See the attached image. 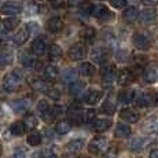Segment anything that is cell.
Listing matches in <instances>:
<instances>
[{"label":"cell","instance_id":"6da1fadb","mask_svg":"<svg viewBox=\"0 0 158 158\" xmlns=\"http://www.w3.org/2000/svg\"><path fill=\"white\" fill-rule=\"evenodd\" d=\"M21 81H22V73H21V70L15 69L13 73L6 74L4 80H3V88L7 92H15V91L19 89Z\"/></svg>","mask_w":158,"mask_h":158},{"label":"cell","instance_id":"7a4b0ae2","mask_svg":"<svg viewBox=\"0 0 158 158\" xmlns=\"http://www.w3.org/2000/svg\"><path fill=\"white\" fill-rule=\"evenodd\" d=\"M106 146H107V142L103 136H95L88 144V150H89L91 154H99L105 150Z\"/></svg>","mask_w":158,"mask_h":158},{"label":"cell","instance_id":"3957f363","mask_svg":"<svg viewBox=\"0 0 158 158\" xmlns=\"http://www.w3.org/2000/svg\"><path fill=\"white\" fill-rule=\"evenodd\" d=\"M109 59V52L105 47H95L91 51V60L96 65H103Z\"/></svg>","mask_w":158,"mask_h":158},{"label":"cell","instance_id":"277c9868","mask_svg":"<svg viewBox=\"0 0 158 158\" xmlns=\"http://www.w3.org/2000/svg\"><path fill=\"white\" fill-rule=\"evenodd\" d=\"M91 15H94L95 18H99V19H111L113 18V14L102 4H95V6H91Z\"/></svg>","mask_w":158,"mask_h":158},{"label":"cell","instance_id":"5b68a950","mask_svg":"<svg viewBox=\"0 0 158 158\" xmlns=\"http://www.w3.org/2000/svg\"><path fill=\"white\" fill-rule=\"evenodd\" d=\"M0 11H2V14L4 15H17L19 14L21 11H22V7H21L19 3L17 2H13V0H8V2L3 3L2 8H0Z\"/></svg>","mask_w":158,"mask_h":158},{"label":"cell","instance_id":"8992f818","mask_svg":"<svg viewBox=\"0 0 158 158\" xmlns=\"http://www.w3.org/2000/svg\"><path fill=\"white\" fill-rule=\"evenodd\" d=\"M85 55H87V48H85V45L81 43L72 45L70 50H69V56L73 60H81L85 58Z\"/></svg>","mask_w":158,"mask_h":158},{"label":"cell","instance_id":"52a82bcc","mask_svg":"<svg viewBox=\"0 0 158 158\" xmlns=\"http://www.w3.org/2000/svg\"><path fill=\"white\" fill-rule=\"evenodd\" d=\"M32 51L35 55H44L45 51H47V41H45L44 36H40V37H36L32 43Z\"/></svg>","mask_w":158,"mask_h":158},{"label":"cell","instance_id":"ba28073f","mask_svg":"<svg viewBox=\"0 0 158 158\" xmlns=\"http://www.w3.org/2000/svg\"><path fill=\"white\" fill-rule=\"evenodd\" d=\"M132 40H133V45H135L138 50L146 51L150 48V40H148L147 36L142 35V33H135Z\"/></svg>","mask_w":158,"mask_h":158},{"label":"cell","instance_id":"9c48e42d","mask_svg":"<svg viewBox=\"0 0 158 158\" xmlns=\"http://www.w3.org/2000/svg\"><path fill=\"white\" fill-rule=\"evenodd\" d=\"M115 77H117V83L120 85H128V84L133 81L135 76H133L132 70H129V69H121L118 72V74H115Z\"/></svg>","mask_w":158,"mask_h":158},{"label":"cell","instance_id":"30bf717a","mask_svg":"<svg viewBox=\"0 0 158 158\" xmlns=\"http://www.w3.org/2000/svg\"><path fill=\"white\" fill-rule=\"evenodd\" d=\"M115 73H117V70H115L114 65L105 66V68L102 69V78H103L105 85H110V84L113 83L115 78Z\"/></svg>","mask_w":158,"mask_h":158},{"label":"cell","instance_id":"8fae6325","mask_svg":"<svg viewBox=\"0 0 158 158\" xmlns=\"http://www.w3.org/2000/svg\"><path fill=\"white\" fill-rule=\"evenodd\" d=\"M120 117L123 118L124 121H127L128 124H135V123H138V120H139V114L129 107L123 109V110L120 111Z\"/></svg>","mask_w":158,"mask_h":158},{"label":"cell","instance_id":"7c38bea8","mask_svg":"<svg viewBox=\"0 0 158 158\" xmlns=\"http://www.w3.org/2000/svg\"><path fill=\"white\" fill-rule=\"evenodd\" d=\"M47 30L48 32H51V33H58V32H60L63 28V21L60 19L59 17H52V18H50V19L47 21Z\"/></svg>","mask_w":158,"mask_h":158},{"label":"cell","instance_id":"4fadbf2b","mask_svg":"<svg viewBox=\"0 0 158 158\" xmlns=\"http://www.w3.org/2000/svg\"><path fill=\"white\" fill-rule=\"evenodd\" d=\"M29 36H30V32H29V28L26 26V28H22V29H19L17 32V35L14 36V44H17V45H22V44H25L26 43V40L29 39Z\"/></svg>","mask_w":158,"mask_h":158},{"label":"cell","instance_id":"5bb4252c","mask_svg":"<svg viewBox=\"0 0 158 158\" xmlns=\"http://www.w3.org/2000/svg\"><path fill=\"white\" fill-rule=\"evenodd\" d=\"M111 125H113V121H111L110 118H99V120H96L95 124H94V129L101 133V132H106Z\"/></svg>","mask_w":158,"mask_h":158},{"label":"cell","instance_id":"9a60e30c","mask_svg":"<svg viewBox=\"0 0 158 158\" xmlns=\"http://www.w3.org/2000/svg\"><path fill=\"white\" fill-rule=\"evenodd\" d=\"M143 78L146 83H156L158 80V68L157 66H150L143 72Z\"/></svg>","mask_w":158,"mask_h":158},{"label":"cell","instance_id":"2e32d148","mask_svg":"<svg viewBox=\"0 0 158 158\" xmlns=\"http://www.w3.org/2000/svg\"><path fill=\"white\" fill-rule=\"evenodd\" d=\"M102 98V92L99 89H89L84 96V101H85L88 105H96Z\"/></svg>","mask_w":158,"mask_h":158},{"label":"cell","instance_id":"e0dca14e","mask_svg":"<svg viewBox=\"0 0 158 158\" xmlns=\"http://www.w3.org/2000/svg\"><path fill=\"white\" fill-rule=\"evenodd\" d=\"M83 147H84V139H81V138L73 139L72 142H69V143L66 144V150H68V153H70V154L78 153Z\"/></svg>","mask_w":158,"mask_h":158},{"label":"cell","instance_id":"ac0fdd59","mask_svg":"<svg viewBox=\"0 0 158 158\" xmlns=\"http://www.w3.org/2000/svg\"><path fill=\"white\" fill-rule=\"evenodd\" d=\"M138 17H139V13H138V8L136 7H127L125 10H124V13H123L124 21L128 22V23L135 22V21L138 19Z\"/></svg>","mask_w":158,"mask_h":158},{"label":"cell","instance_id":"d6986e66","mask_svg":"<svg viewBox=\"0 0 158 158\" xmlns=\"http://www.w3.org/2000/svg\"><path fill=\"white\" fill-rule=\"evenodd\" d=\"M131 135V128L128 124H117L114 131V136L118 139H125Z\"/></svg>","mask_w":158,"mask_h":158},{"label":"cell","instance_id":"ffe728a7","mask_svg":"<svg viewBox=\"0 0 158 158\" xmlns=\"http://www.w3.org/2000/svg\"><path fill=\"white\" fill-rule=\"evenodd\" d=\"M133 95H135V91L133 89H124L118 94V102L123 103V105H129L133 101Z\"/></svg>","mask_w":158,"mask_h":158},{"label":"cell","instance_id":"44dd1931","mask_svg":"<svg viewBox=\"0 0 158 158\" xmlns=\"http://www.w3.org/2000/svg\"><path fill=\"white\" fill-rule=\"evenodd\" d=\"M156 17H157L156 10H154V8H151V7L144 8V10L140 13V19L143 21L144 23H150V22H153V21L156 19Z\"/></svg>","mask_w":158,"mask_h":158},{"label":"cell","instance_id":"7402d4cb","mask_svg":"<svg viewBox=\"0 0 158 158\" xmlns=\"http://www.w3.org/2000/svg\"><path fill=\"white\" fill-rule=\"evenodd\" d=\"M80 37L83 39V40H85V41H92L94 39H95V36H96V32H95V29L94 28H91V26H85V28H83L80 30Z\"/></svg>","mask_w":158,"mask_h":158},{"label":"cell","instance_id":"603a6c76","mask_svg":"<svg viewBox=\"0 0 158 158\" xmlns=\"http://www.w3.org/2000/svg\"><path fill=\"white\" fill-rule=\"evenodd\" d=\"M81 113H83V111H81V109L78 107L77 105H72L68 110V117L70 118L72 121L77 123V121H81Z\"/></svg>","mask_w":158,"mask_h":158},{"label":"cell","instance_id":"cb8c5ba5","mask_svg":"<svg viewBox=\"0 0 158 158\" xmlns=\"http://www.w3.org/2000/svg\"><path fill=\"white\" fill-rule=\"evenodd\" d=\"M44 77L47 81H55L58 77V69L54 65H47L44 68Z\"/></svg>","mask_w":158,"mask_h":158},{"label":"cell","instance_id":"d4e9b609","mask_svg":"<svg viewBox=\"0 0 158 158\" xmlns=\"http://www.w3.org/2000/svg\"><path fill=\"white\" fill-rule=\"evenodd\" d=\"M29 105H30L29 99H19V101H15L13 103V109L15 113H23L25 110H28Z\"/></svg>","mask_w":158,"mask_h":158},{"label":"cell","instance_id":"484cf974","mask_svg":"<svg viewBox=\"0 0 158 158\" xmlns=\"http://www.w3.org/2000/svg\"><path fill=\"white\" fill-rule=\"evenodd\" d=\"M70 129H72L70 121H59L55 127L56 133H59V135H66V133L70 132Z\"/></svg>","mask_w":158,"mask_h":158},{"label":"cell","instance_id":"4316f807","mask_svg":"<svg viewBox=\"0 0 158 158\" xmlns=\"http://www.w3.org/2000/svg\"><path fill=\"white\" fill-rule=\"evenodd\" d=\"M148 144V142L146 140V139H142V138H136L133 139L132 142H131V148H132V151H142L146 146Z\"/></svg>","mask_w":158,"mask_h":158},{"label":"cell","instance_id":"83f0119b","mask_svg":"<svg viewBox=\"0 0 158 158\" xmlns=\"http://www.w3.org/2000/svg\"><path fill=\"white\" fill-rule=\"evenodd\" d=\"M30 87H32L35 91H47L48 89V84L45 83L44 80L37 78V77L30 80Z\"/></svg>","mask_w":158,"mask_h":158},{"label":"cell","instance_id":"f1b7e54d","mask_svg":"<svg viewBox=\"0 0 158 158\" xmlns=\"http://www.w3.org/2000/svg\"><path fill=\"white\" fill-rule=\"evenodd\" d=\"M84 89V83L81 81H73V83L69 84V94L72 96H77L78 94H81V91Z\"/></svg>","mask_w":158,"mask_h":158},{"label":"cell","instance_id":"f546056e","mask_svg":"<svg viewBox=\"0 0 158 158\" xmlns=\"http://www.w3.org/2000/svg\"><path fill=\"white\" fill-rule=\"evenodd\" d=\"M78 70H80V73L83 76H85V77H91V76L95 73V66L89 62H84L80 65V69H78Z\"/></svg>","mask_w":158,"mask_h":158},{"label":"cell","instance_id":"4dcf8cb0","mask_svg":"<svg viewBox=\"0 0 158 158\" xmlns=\"http://www.w3.org/2000/svg\"><path fill=\"white\" fill-rule=\"evenodd\" d=\"M62 80H63V83L70 84L73 81L77 80V73H76L74 69H66V70L62 73Z\"/></svg>","mask_w":158,"mask_h":158},{"label":"cell","instance_id":"1f68e13d","mask_svg":"<svg viewBox=\"0 0 158 158\" xmlns=\"http://www.w3.org/2000/svg\"><path fill=\"white\" fill-rule=\"evenodd\" d=\"M19 59H21V63H22L25 68H32V66H35V63H36L33 55H30L29 52H22L19 55Z\"/></svg>","mask_w":158,"mask_h":158},{"label":"cell","instance_id":"d6a6232c","mask_svg":"<svg viewBox=\"0 0 158 158\" xmlns=\"http://www.w3.org/2000/svg\"><path fill=\"white\" fill-rule=\"evenodd\" d=\"M25 129L26 128H25L22 121H17V123H14L13 125L10 127V131L14 136H22L23 133H25Z\"/></svg>","mask_w":158,"mask_h":158},{"label":"cell","instance_id":"836d02e7","mask_svg":"<svg viewBox=\"0 0 158 158\" xmlns=\"http://www.w3.org/2000/svg\"><path fill=\"white\" fill-rule=\"evenodd\" d=\"M19 25V18L11 15V18H7V19L3 22V28L6 30H14L17 26Z\"/></svg>","mask_w":158,"mask_h":158},{"label":"cell","instance_id":"e575fe53","mask_svg":"<svg viewBox=\"0 0 158 158\" xmlns=\"http://www.w3.org/2000/svg\"><path fill=\"white\" fill-rule=\"evenodd\" d=\"M95 117H96V111L94 109H88V110L81 113V121L84 124H89L92 121H95Z\"/></svg>","mask_w":158,"mask_h":158},{"label":"cell","instance_id":"d590c367","mask_svg":"<svg viewBox=\"0 0 158 158\" xmlns=\"http://www.w3.org/2000/svg\"><path fill=\"white\" fill-rule=\"evenodd\" d=\"M37 111H39V114H40L41 117H45V115L51 111L50 105H48V102L45 101V99H41V101L37 103Z\"/></svg>","mask_w":158,"mask_h":158},{"label":"cell","instance_id":"8d00e7d4","mask_svg":"<svg viewBox=\"0 0 158 158\" xmlns=\"http://www.w3.org/2000/svg\"><path fill=\"white\" fill-rule=\"evenodd\" d=\"M48 54H50V59L58 60L60 56H62V48H60L58 44H52L50 47V51H48Z\"/></svg>","mask_w":158,"mask_h":158},{"label":"cell","instance_id":"74e56055","mask_svg":"<svg viewBox=\"0 0 158 158\" xmlns=\"http://www.w3.org/2000/svg\"><path fill=\"white\" fill-rule=\"evenodd\" d=\"M23 125H25L26 129H33L37 127V118L33 114H28L25 115V120H23Z\"/></svg>","mask_w":158,"mask_h":158},{"label":"cell","instance_id":"f35d334b","mask_svg":"<svg viewBox=\"0 0 158 158\" xmlns=\"http://www.w3.org/2000/svg\"><path fill=\"white\" fill-rule=\"evenodd\" d=\"M26 142H28L29 146H39L41 143V135L39 132H32L30 135L28 136V139H26Z\"/></svg>","mask_w":158,"mask_h":158},{"label":"cell","instance_id":"ab89813d","mask_svg":"<svg viewBox=\"0 0 158 158\" xmlns=\"http://www.w3.org/2000/svg\"><path fill=\"white\" fill-rule=\"evenodd\" d=\"M13 62V54L7 52V51H2L0 52V66H7Z\"/></svg>","mask_w":158,"mask_h":158},{"label":"cell","instance_id":"60d3db41","mask_svg":"<svg viewBox=\"0 0 158 158\" xmlns=\"http://www.w3.org/2000/svg\"><path fill=\"white\" fill-rule=\"evenodd\" d=\"M102 111L107 115H113L115 111V106L113 105V102L107 99V101H105L102 103Z\"/></svg>","mask_w":158,"mask_h":158},{"label":"cell","instance_id":"b9f144b4","mask_svg":"<svg viewBox=\"0 0 158 158\" xmlns=\"http://www.w3.org/2000/svg\"><path fill=\"white\" fill-rule=\"evenodd\" d=\"M135 102V105L138 106V107H146V101H144V94L142 92H136L135 95H133V101Z\"/></svg>","mask_w":158,"mask_h":158},{"label":"cell","instance_id":"7bdbcfd3","mask_svg":"<svg viewBox=\"0 0 158 158\" xmlns=\"http://www.w3.org/2000/svg\"><path fill=\"white\" fill-rule=\"evenodd\" d=\"M47 95L54 101H58V99H60V91L56 88H50V89H47Z\"/></svg>","mask_w":158,"mask_h":158},{"label":"cell","instance_id":"ee69618b","mask_svg":"<svg viewBox=\"0 0 158 158\" xmlns=\"http://www.w3.org/2000/svg\"><path fill=\"white\" fill-rule=\"evenodd\" d=\"M144 101H146V106H154L156 105V95H153V92L144 94Z\"/></svg>","mask_w":158,"mask_h":158},{"label":"cell","instance_id":"f6af8a7d","mask_svg":"<svg viewBox=\"0 0 158 158\" xmlns=\"http://www.w3.org/2000/svg\"><path fill=\"white\" fill-rule=\"evenodd\" d=\"M110 3L114 8H124L127 6V0H110Z\"/></svg>","mask_w":158,"mask_h":158},{"label":"cell","instance_id":"bcb514c9","mask_svg":"<svg viewBox=\"0 0 158 158\" xmlns=\"http://www.w3.org/2000/svg\"><path fill=\"white\" fill-rule=\"evenodd\" d=\"M11 158H26V154H25V151H23L22 148H18V150L14 151V154H13V157Z\"/></svg>","mask_w":158,"mask_h":158},{"label":"cell","instance_id":"7dc6e473","mask_svg":"<svg viewBox=\"0 0 158 158\" xmlns=\"http://www.w3.org/2000/svg\"><path fill=\"white\" fill-rule=\"evenodd\" d=\"M51 111H52L54 117H58V115H60L63 113V109H62V106H55V107H54Z\"/></svg>","mask_w":158,"mask_h":158},{"label":"cell","instance_id":"c3c4849f","mask_svg":"<svg viewBox=\"0 0 158 158\" xmlns=\"http://www.w3.org/2000/svg\"><path fill=\"white\" fill-rule=\"evenodd\" d=\"M135 62L138 63V65H139V63H140V65H144V63L147 62V58H146V56H143V55L135 56Z\"/></svg>","mask_w":158,"mask_h":158},{"label":"cell","instance_id":"681fc988","mask_svg":"<svg viewBox=\"0 0 158 158\" xmlns=\"http://www.w3.org/2000/svg\"><path fill=\"white\" fill-rule=\"evenodd\" d=\"M114 154H115V148H114V147H111L110 150H106L105 158H114Z\"/></svg>","mask_w":158,"mask_h":158},{"label":"cell","instance_id":"f907efd6","mask_svg":"<svg viewBox=\"0 0 158 158\" xmlns=\"http://www.w3.org/2000/svg\"><path fill=\"white\" fill-rule=\"evenodd\" d=\"M84 0H69V4L70 6H80Z\"/></svg>","mask_w":158,"mask_h":158},{"label":"cell","instance_id":"816d5d0a","mask_svg":"<svg viewBox=\"0 0 158 158\" xmlns=\"http://www.w3.org/2000/svg\"><path fill=\"white\" fill-rule=\"evenodd\" d=\"M143 3L147 6H156L158 3V0H143Z\"/></svg>","mask_w":158,"mask_h":158},{"label":"cell","instance_id":"f5cc1de1","mask_svg":"<svg viewBox=\"0 0 158 158\" xmlns=\"http://www.w3.org/2000/svg\"><path fill=\"white\" fill-rule=\"evenodd\" d=\"M150 158H158V148H154V150H151Z\"/></svg>","mask_w":158,"mask_h":158},{"label":"cell","instance_id":"db71d44e","mask_svg":"<svg viewBox=\"0 0 158 158\" xmlns=\"http://www.w3.org/2000/svg\"><path fill=\"white\" fill-rule=\"evenodd\" d=\"M45 158H58V157L55 156V154H48V156L45 157Z\"/></svg>","mask_w":158,"mask_h":158},{"label":"cell","instance_id":"11a10c76","mask_svg":"<svg viewBox=\"0 0 158 158\" xmlns=\"http://www.w3.org/2000/svg\"><path fill=\"white\" fill-rule=\"evenodd\" d=\"M2 32H3V22L0 21V33H2Z\"/></svg>","mask_w":158,"mask_h":158},{"label":"cell","instance_id":"9f6ffc18","mask_svg":"<svg viewBox=\"0 0 158 158\" xmlns=\"http://www.w3.org/2000/svg\"><path fill=\"white\" fill-rule=\"evenodd\" d=\"M156 105L158 106V92H157V95H156Z\"/></svg>","mask_w":158,"mask_h":158},{"label":"cell","instance_id":"6f0895ef","mask_svg":"<svg viewBox=\"0 0 158 158\" xmlns=\"http://www.w3.org/2000/svg\"><path fill=\"white\" fill-rule=\"evenodd\" d=\"M3 114V111H2V109H0V115H2Z\"/></svg>","mask_w":158,"mask_h":158},{"label":"cell","instance_id":"680465c9","mask_svg":"<svg viewBox=\"0 0 158 158\" xmlns=\"http://www.w3.org/2000/svg\"><path fill=\"white\" fill-rule=\"evenodd\" d=\"M0 154H2V147H0Z\"/></svg>","mask_w":158,"mask_h":158},{"label":"cell","instance_id":"91938a15","mask_svg":"<svg viewBox=\"0 0 158 158\" xmlns=\"http://www.w3.org/2000/svg\"><path fill=\"white\" fill-rule=\"evenodd\" d=\"M98 2H103V0H98Z\"/></svg>","mask_w":158,"mask_h":158}]
</instances>
